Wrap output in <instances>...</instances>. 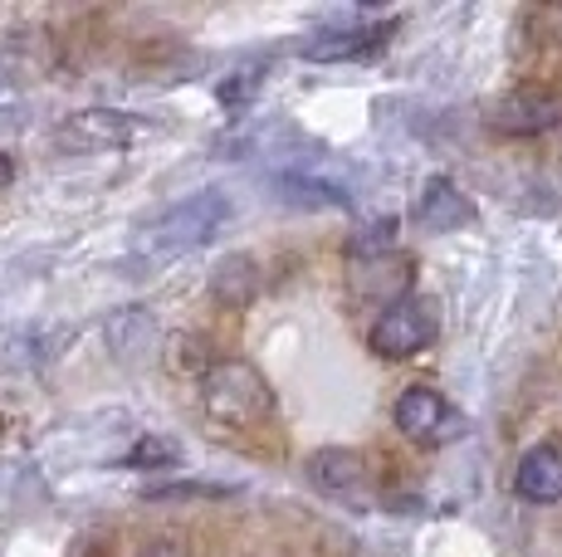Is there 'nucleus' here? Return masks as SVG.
<instances>
[{"label":"nucleus","instance_id":"obj_6","mask_svg":"<svg viewBox=\"0 0 562 557\" xmlns=\"http://www.w3.org/2000/svg\"><path fill=\"white\" fill-rule=\"evenodd\" d=\"M494 127L509 137H528V133H548L562 127V93H509V99L494 109Z\"/></svg>","mask_w":562,"mask_h":557},{"label":"nucleus","instance_id":"obj_13","mask_svg":"<svg viewBox=\"0 0 562 557\" xmlns=\"http://www.w3.org/2000/svg\"><path fill=\"white\" fill-rule=\"evenodd\" d=\"M255 89H259V73L240 69V73H231V79L221 83V103H225V109H245V103L255 99Z\"/></svg>","mask_w":562,"mask_h":557},{"label":"nucleus","instance_id":"obj_12","mask_svg":"<svg viewBox=\"0 0 562 557\" xmlns=\"http://www.w3.org/2000/svg\"><path fill=\"white\" fill-rule=\"evenodd\" d=\"M181 459V445L177 441H161V435H147V441H137L127 450L123 465L127 469H171Z\"/></svg>","mask_w":562,"mask_h":557},{"label":"nucleus","instance_id":"obj_9","mask_svg":"<svg viewBox=\"0 0 562 557\" xmlns=\"http://www.w3.org/2000/svg\"><path fill=\"white\" fill-rule=\"evenodd\" d=\"M416 220L426 225L430 235H450V230H460V225L474 220V206L460 196L456 181L430 177L426 191H420V201H416Z\"/></svg>","mask_w":562,"mask_h":557},{"label":"nucleus","instance_id":"obj_15","mask_svg":"<svg viewBox=\"0 0 562 557\" xmlns=\"http://www.w3.org/2000/svg\"><path fill=\"white\" fill-rule=\"evenodd\" d=\"M221 495H231V489H221V485H161V489H153V499H221Z\"/></svg>","mask_w":562,"mask_h":557},{"label":"nucleus","instance_id":"obj_5","mask_svg":"<svg viewBox=\"0 0 562 557\" xmlns=\"http://www.w3.org/2000/svg\"><path fill=\"white\" fill-rule=\"evenodd\" d=\"M396 431L411 435L420 445H440V441H456L460 435V416L450 411V401L436 387H406L396 396Z\"/></svg>","mask_w":562,"mask_h":557},{"label":"nucleus","instance_id":"obj_11","mask_svg":"<svg viewBox=\"0 0 562 557\" xmlns=\"http://www.w3.org/2000/svg\"><path fill=\"white\" fill-rule=\"evenodd\" d=\"M274 186L284 191V201H294V206H348V186H338V181L328 177H304V171H284V177H274Z\"/></svg>","mask_w":562,"mask_h":557},{"label":"nucleus","instance_id":"obj_4","mask_svg":"<svg viewBox=\"0 0 562 557\" xmlns=\"http://www.w3.org/2000/svg\"><path fill=\"white\" fill-rule=\"evenodd\" d=\"M157 123H147L143 113H117V109H89L74 113L59 127L64 147H83V152H99V147H133L137 137H153Z\"/></svg>","mask_w":562,"mask_h":557},{"label":"nucleus","instance_id":"obj_14","mask_svg":"<svg viewBox=\"0 0 562 557\" xmlns=\"http://www.w3.org/2000/svg\"><path fill=\"white\" fill-rule=\"evenodd\" d=\"M392 235H396V220L367 225L358 240H352V254H382V250H392Z\"/></svg>","mask_w":562,"mask_h":557},{"label":"nucleus","instance_id":"obj_17","mask_svg":"<svg viewBox=\"0 0 562 557\" xmlns=\"http://www.w3.org/2000/svg\"><path fill=\"white\" fill-rule=\"evenodd\" d=\"M143 557H181V548H171V543H157V548H147Z\"/></svg>","mask_w":562,"mask_h":557},{"label":"nucleus","instance_id":"obj_10","mask_svg":"<svg viewBox=\"0 0 562 557\" xmlns=\"http://www.w3.org/2000/svg\"><path fill=\"white\" fill-rule=\"evenodd\" d=\"M308 479H313V489L342 499V495H358V489L367 485V469H362V459L352 455V450H313L308 455Z\"/></svg>","mask_w":562,"mask_h":557},{"label":"nucleus","instance_id":"obj_7","mask_svg":"<svg viewBox=\"0 0 562 557\" xmlns=\"http://www.w3.org/2000/svg\"><path fill=\"white\" fill-rule=\"evenodd\" d=\"M392 20L386 25H342V30H323V35H313L304 45V59L313 64H342V59H367L376 55V49L386 45V35H392Z\"/></svg>","mask_w":562,"mask_h":557},{"label":"nucleus","instance_id":"obj_2","mask_svg":"<svg viewBox=\"0 0 562 557\" xmlns=\"http://www.w3.org/2000/svg\"><path fill=\"white\" fill-rule=\"evenodd\" d=\"M231 220V201L221 191H196V196L177 201L167 206L157 220H147L143 230V250L147 254H181V250H196V245L211 240L221 225Z\"/></svg>","mask_w":562,"mask_h":557},{"label":"nucleus","instance_id":"obj_16","mask_svg":"<svg viewBox=\"0 0 562 557\" xmlns=\"http://www.w3.org/2000/svg\"><path fill=\"white\" fill-rule=\"evenodd\" d=\"M15 181V162H10V152H0V191Z\"/></svg>","mask_w":562,"mask_h":557},{"label":"nucleus","instance_id":"obj_1","mask_svg":"<svg viewBox=\"0 0 562 557\" xmlns=\"http://www.w3.org/2000/svg\"><path fill=\"white\" fill-rule=\"evenodd\" d=\"M201 396H205V411H211L215 421L240 425V431H255V425L269 421V411H274V391H269V382L240 357L215 362L201 382Z\"/></svg>","mask_w":562,"mask_h":557},{"label":"nucleus","instance_id":"obj_8","mask_svg":"<svg viewBox=\"0 0 562 557\" xmlns=\"http://www.w3.org/2000/svg\"><path fill=\"white\" fill-rule=\"evenodd\" d=\"M514 495L524 503H558L562 499V450L533 445L514 469Z\"/></svg>","mask_w":562,"mask_h":557},{"label":"nucleus","instance_id":"obj_3","mask_svg":"<svg viewBox=\"0 0 562 557\" xmlns=\"http://www.w3.org/2000/svg\"><path fill=\"white\" fill-rule=\"evenodd\" d=\"M367 342H372L376 357H392V362L416 357L420 348L436 342V304H430V298H416V294L396 298V304L382 308V318L372 323V338Z\"/></svg>","mask_w":562,"mask_h":557}]
</instances>
